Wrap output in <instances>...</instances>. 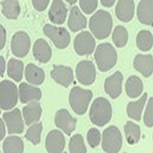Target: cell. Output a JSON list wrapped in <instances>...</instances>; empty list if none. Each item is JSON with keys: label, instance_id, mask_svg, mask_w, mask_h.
<instances>
[{"label": "cell", "instance_id": "obj_1", "mask_svg": "<svg viewBox=\"0 0 153 153\" xmlns=\"http://www.w3.org/2000/svg\"><path fill=\"white\" fill-rule=\"evenodd\" d=\"M113 21L109 12L99 10L91 17L89 26L96 38L101 40L108 37L111 32Z\"/></svg>", "mask_w": 153, "mask_h": 153}, {"label": "cell", "instance_id": "obj_2", "mask_svg": "<svg viewBox=\"0 0 153 153\" xmlns=\"http://www.w3.org/2000/svg\"><path fill=\"white\" fill-rule=\"evenodd\" d=\"M112 113V110L109 102L104 97H97L91 105L89 117L93 124L102 127L109 122Z\"/></svg>", "mask_w": 153, "mask_h": 153}, {"label": "cell", "instance_id": "obj_3", "mask_svg": "<svg viewBox=\"0 0 153 153\" xmlns=\"http://www.w3.org/2000/svg\"><path fill=\"white\" fill-rule=\"evenodd\" d=\"M94 57L99 70L105 72L115 65L117 55L115 49L111 44L103 43L97 46Z\"/></svg>", "mask_w": 153, "mask_h": 153}, {"label": "cell", "instance_id": "obj_4", "mask_svg": "<svg viewBox=\"0 0 153 153\" xmlns=\"http://www.w3.org/2000/svg\"><path fill=\"white\" fill-rule=\"evenodd\" d=\"M92 98V93L91 90L76 86L71 89L70 92V105L76 114H84L87 111Z\"/></svg>", "mask_w": 153, "mask_h": 153}, {"label": "cell", "instance_id": "obj_5", "mask_svg": "<svg viewBox=\"0 0 153 153\" xmlns=\"http://www.w3.org/2000/svg\"><path fill=\"white\" fill-rule=\"evenodd\" d=\"M18 100V89L14 83L3 80L0 84V107L3 110L13 108Z\"/></svg>", "mask_w": 153, "mask_h": 153}, {"label": "cell", "instance_id": "obj_6", "mask_svg": "<svg viewBox=\"0 0 153 153\" xmlns=\"http://www.w3.org/2000/svg\"><path fill=\"white\" fill-rule=\"evenodd\" d=\"M122 137L119 129L115 126H110L103 133L102 148L107 153H117L122 147Z\"/></svg>", "mask_w": 153, "mask_h": 153}, {"label": "cell", "instance_id": "obj_7", "mask_svg": "<svg viewBox=\"0 0 153 153\" xmlns=\"http://www.w3.org/2000/svg\"><path fill=\"white\" fill-rule=\"evenodd\" d=\"M43 31L44 34L52 40L58 49H65L70 44V33L65 28L46 24L43 28Z\"/></svg>", "mask_w": 153, "mask_h": 153}, {"label": "cell", "instance_id": "obj_8", "mask_svg": "<svg viewBox=\"0 0 153 153\" xmlns=\"http://www.w3.org/2000/svg\"><path fill=\"white\" fill-rule=\"evenodd\" d=\"M74 45L75 52L79 55H89L94 51L96 42L89 32L83 31L75 37Z\"/></svg>", "mask_w": 153, "mask_h": 153}, {"label": "cell", "instance_id": "obj_9", "mask_svg": "<svg viewBox=\"0 0 153 153\" xmlns=\"http://www.w3.org/2000/svg\"><path fill=\"white\" fill-rule=\"evenodd\" d=\"M31 41L29 35L24 31H19L14 34L11 42V49L16 57H24L29 51Z\"/></svg>", "mask_w": 153, "mask_h": 153}, {"label": "cell", "instance_id": "obj_10", "mask_svg": "<svg viewBox=\"0 0 153 153\" xmlns=\"http://www.w3.org/2000/svg\"><path fill=\"white\" fill-rule=\"evenodd\" d=\"M76 78L80 83L84 85L92 84L96 78V70L94 64L89 60L81 61L76 69Z\"/></svg>", "mask_w": 153, "mask_h": 153}, {"label": "cell", "instance_id": "obj_11", "mask_svg": "<svg viewBox=\"0 0 153 153\" xmlns=\"http://www.w3.org/2000/svg\"><path fill=\"white\" fill-rule=\"evenodd\" d=\"M3 117L7 125L9 134H21L24 130V123L21 111L18 108L5 112Z\"/></svg>", "mask_w": 153, "mask_h": 153}, {"label": "cell", "instance_id": "obj_12", "mask_svg": "<svg viewBox=\"0 0 153 153\" xmlns=\"http://www.w3.org/2000/svg\"><path fill=\"white\" fill-rule=\"evenodd\" d=\"M76 122V119L71 117L69 112L65 109L58 110L55 117L56 126L68 135H71L75 130Z\"/></svg>", "mask_w": 153, "mask_h": 153}, {"label": "cell", "instance_id": "obj_13", "mask_svg": "<svg viewBox=\"0 0 153 153\" xmlns=\"http://www.w3.org/2000/svg\"><path fill=\"white\" fill-rule=\"evenodd\" d=\"M65 140L62 133L57 130L51 131L45 139V147L49 153H61L64 150Z\"/></svg>", "mask_w": 153, "mask_h": 153}, {"label": "cell", "instance_id": "obj_14", "mask_svg": "<svg viewBox=\"0 0 153 153\" xmlns=\"http://www.w3.org/2000/svg\"><path fill=\"white\" fill-rule=\"evenodd\" d=\"M51 76L57 83L65 87H68L73 81V71L71 68L63 65H53Z\"/></svg>", "mask_w": 153, "mask_h": 153}, {"label": "cell", "instance_id": "obj_15", "mask_svg": "<svg viewBox=\"0 0 153 153\" xmlns=\"http://www.w3.org/2000/svg\"><path fill=\"white\" fill-rule=\"evenodd\" d=\"M123 76L120 71L107 78L104 83V89L107 94L112 99L118 97L122 92V82Z\"/></svg>", "mask_w": 153, "mask_h": 153}, {"label": "cell", "instance_id": "obj_16", "mask_svg": "<svg viewBox=\"0 0 153 153\" xmlns=\"http://www.w3.org/2000/svg\"><path fill=\"white\" fill-rule=\"evenodd\" d=\"M67 13V7L63 1L54 0L49 10V19L54 24H62L66 19Z\"/></svg>", "mask_w": 153, "mask_h": 153}, {"label": "cell", "instance_id": "obj_17", "mask_svg": "<svg viewBox=\"0 0 153 153\" xmlns=\"http://www.w3.org/2000/svg\"><path fill=\"white\" fill-rule=\"evenodd\" d=\"M134 67L144 76L148 78L153 73V58L151 54H138L134 58Z\"/></svg>", "mask_w": 153, "mask_h": 153}, {"label": "cell", "instance_id": "obj_18", "mask_svg": "<svg viewBox=\"0 0 153 153\" xmlns=\"http://www.w3.org/2000/svg\"><path fill=\"white\" fill-rule=\"evenodd\" d=\"M134 9L135 5L133 1H118L115 7V14L118 19L127 23L133 18Z\"/></svg>", "mask_w": 153, "mask_h": 153}, {"label": "cell", "instance_id": "obj_19", "mask_svg": "<svg viewBox=\"0 0 153 153\" xmlns=\"http://www.w3.org/2000/svg\"><path fill=\"white\" fill-rule=\"evenodd\" d=\"M33 56L40 62H48L52 56V50L49 44L45 39L39 38L35 42L33 48Z\"/></svg>", "mask_w": 153, "mask_h": 153}, {"label": "cell", "instance_id": "obj_20", "mask_svg": "<svg viewBox=\"0 0 153 153\" xmlns=\"http://www.w3.org/2000/svg\"><path fill=\"white\" fill-rule=\"evenodd\" d=\"M68 26L73 32H78L87 26V19L82 14L77 6L71 8L68 19Z\"/></svg>", "mask_w": 153, "mask_h": 153}, {"label": "cell", "instance_id": "obj_21", "mask_svg": "<svg viewBox=\"0 0 153 153\" xmlns=\"http://www.w3.org/2000/svg\"><path fill=\"white\" fill-rule=\"evenodd\" d=\"M139 21L143 24L153 25V1L143 0L139 2L137 9Z\"/></svg>", "mask_w": 153, "mask_h": 153}, {"label": "cell", "instance_id": "obj_22", "mask_svg": "<svg viewBox=\"0 0 153 153\" xmlns=\"http://www.w3.org/2000/svg\"><path fill=\"white\" fill-rule=\"evenodd\" d=\"M19 91L20 100L22 103L38 101L42 97V92L40 89L26 83H22L19 85Z\"/></svg>", "mask_w": 153, "mask_h": 153}, {"label": "cell", "instance_id": "obj_23", "mask_svg": "<svg viewBox=\"0 0 153 153\" xmlns=\"http://www.w3.org/2000/svg\"><path fill=\"white\" fill-rule=\"evenodd\" d=\"M42 113V108L38 102H32L25 106L23 109V113L27 125L38 122Z\"/></svg>", "mask_w": 153, "mask_h": 153}, {"label": "cell", "instance_id": "obj_24", "mask_svg": "<svg viewBox=\"0 0 153 153\" xmlns=\"http://www.w3.org/2000/svg\"><path fill=\"white\" fill-rule=\"evenodd\" d=\"M25 76L30 83L39 85L45 80V73L41 68L36 66L33 63H29L26 68Z\"/></svg>", "mask_w": 153, "mask_h": 153}, {"label": "cell", "instance_id": "obj_25", "mask_svg": "<svg viewBox=\"0 0 153 153\" xmlns=\"http://www.w3.org/2000/svg\"><path fill=\"white\" fill-rule=\"evenodd\" d=\"M143 85L140 79L135 75L130 76L126 83V91L128 96L131 98H136L141 94Z\"/></svg>", "mask_w": 153, "mask_h": 153}, {"label": "cell", "instance_id": "obj_26", "mask_svg": "<svg viewBox=\"0 0 153 153\" xmlns=\"http://www.w3.org/2000/svg\"><path fill=\"white\" fill-rule=\"evenodd\" d=\"M148 95L144 93L140 99L135 102H131L127 107V113L130 118L137 121L140 120L141 113L147 99Z\"/></svg>", "mask_w": 153, "mask_h": 153}, {"label": "cell", "instance_id": "obj_27", "mask_svg": "<svg viewBox=\"0 0 153 153\" xmlns=\"http://www.w3.org/2000/svg\"><path fill=\"white\" fill-rule=\"evenodd\" d=\"M4 153H23L24 143L18 136H9L4 141Z\"/></svg>", "mask_w": 153, "mask_h": 153}, {"label": "cell", "instance_id": "obj_28", "mask_svg": "<svg viewBox=\"0 0 153 153\" xmlns=\"http://www.w3.org/2000/svg\"><path fill=\"white\" fill-rule=\"evenodd\" d=\"M24 63L18 59L11 58L7 65V74L8 76L16 82L21 81L23 78Z\"/></svg>", "mask_w": 153, "mask_h": 153}, {"label": "cell", "instance_id": "obj_29", "mask_svg": "<svg viewBox=\"0 0 153 153\" xmlns=\"http://www.w3.org/2000/svg\"><path fill=\"white\" fill-rule=\"evenodd\" d=\"M2 12L8 19H16L19 16L21 8L18 1L8 0L1 2Z\"/></svg>", "mask_w": 153, "mask_h": 153}, {"label": "cell", "instance_id": "obj_30", "mask_svg": "<svg viewBox=\"0 0 153 153\" xmlns=\"http://www.w3.org/2000/svg\"><path fill=\"white\" fill-rule=\"evenodd\" d=\"M136 44L138 48L143 52L150 50L153 45L152 34L148 30H142L138 34L136 37Z\"/></svg>", "mask_w": 153, "mask_h": 153}, {"label": "cell", "instance_id": "obj_31", "mask_svg": "<svg viewBox=\"0 0 153 153\" xmlns=\"http://www.w3.org/2000/svg\"><path fill=\"white\" fill-rule=\"evenodd\" d=\"M127 142L130 144H136L140 137V128L132 122H128L124 127Z\"/></svg>", "mask_w": 153, "mask_h": 153}, {"label": "cell", "instance_id": "obj_32", "mask_svg": "<svg viewBox=\"0 0 153 153\" xmlns=\"http://www.w3.org/2000/svg\"><path fill=\"white\" fill-rule=\"evenodd\" d=\"M112 38L113 43L117 47H124L128 40V31L124 27L118 26L115 28Z\"/></svg>", "mask_w": 153, "mask_h": 153}, {"label": "cell", "instance_id": "obj_33", "mask_svg": "<svg viewBox=\"0 0 153 153\" xmlns=\"http://www.w3.org/2000/svg\"><path fill=\"white\" fill-rule=\"evenodd\" d=\"M69 150L70 153H86L87 150L81 135L76 134L71 138Z\"/></svg>", "mask_w": 153, "mask_h": 153}, {"label": "cell", "instance_id": "obj_34", "mask_svg": "<svg viewBox=\"0 0 153 153\" xmlns=\"http://www.w3.org/2000/svg\"><path fill=\"white\" fill-rule=\"evenodd\" d=\"M42 130V123L34 124L27 131L25 137L33 144L36 145L40 143V135Z\"/></svg>", "mask_w": 153, "mask_h": 153}, {"label": "cell", "instance_id": "obj_35", "mask_svg": "<svg viewBox=\"0 0 153 153\" xmlns=\"http://www.w3.org/2000/svg\"><path fill=\"white\" fill-rule=\"evenodd\" d=\"M87 139L88 143L91 148L97 146L101 140V135L99 131L96 128H91L87 133Z\"/></svg>", "mask_w": 153, "mask_h": 153}, {"label": "cell", "instance_id": "obj_36", "mask_svg": "<svg viewBox=\"0 0 153 153\" xmlns=\"http://www.w3.org/2000/svg\"><path fill=\"white\" fill-rule=\"evenodd\" d=\"M144 123L149 127L153 126V97H151L148 102L144 115Z\"/></svg>", "mask_w": 153, "mask_h": 153}, {"label": "cell", "instance_id": "obj_37", "mask_svg": "<svg viewBox=\"0 0 153 153\" xmlns=\"http://www.w3.org/2000/svg\"><path fill=\"white\" fill-rule=\"evenodd\" d=\"M98 2L97 0L91 1H85V0H80L79 1L81 8L86 14H90L97 8Z\"/></svg>", "mask_w": 153, "mask_h": 153}, {"label": "cell", "instance_id": "obj_38", "mask_svg": "<svg viewBox=\"0 0 153 153\" xmlns=\"http://www.w3.org/2000/svg\"><path fill=\"white\" fill-rule=\"evenodd\" d=\"M50 1L45 0V1H38V0H33L32 1V4L33 6L35 9L39 11H42L45 10L49 4Z\"/></svg>", "mask_w": 153, "mask_h": 153}, {"label": "cell", "instance_id": "obj_39", "mask_svg": "<svg viewBox=\"0 0 153 153\" xmlns=\"http://www.w3.org/2000/svg\"><path fill=\"white\" fill-rule=\"evenodd\" d=\"M1 49L2 50L5 45L6 40V30L2 25H1Z\"/></svg>", "mask_w": 153, "mask_h": 153}, {"label": "cell", "instance_id": "obj_40", "mask_svg": "<svg viewBox=\"0 0 153 153\" xmlns=\"http://www.w3.org/2000/svg\"><path fill=\"white\" fill-rule=\"evenodd\" d=\"M0 130H1V140H2L3 139L4 137H5L6 134L5 127L4 124V123L2 121V120H0Z\"/></svg>", "mask_w": 153, "mask_h": 153}, {"label": "cell", "instance_id": "obj_41", "mask_svg": "<svg viewBox=\"0 0 153 153\" xmlns=\"http://www.w3.org/2000/svg\"><path fill=\"white\" fill-rule=\"evenodd\" d=\"M1 76H3L5 70V61L3 56H1Z\"/></svg>", "mask_w": 153, "mask_h": 153}, {"label": "cell", "instance_id": "obj_42", "mask_svg": "<svg viewBox=\"0 0 153 153\" xmlns=\"http://www.w3.org/2000/svg\"><path fill=\"white\" fill-rule=\"evenodd\" d=\"M101 2L103 6H104L105 7H110L114 5V4L115 2V1H112V0H111V1L102 0V1H101Z\"/></svg>", "mask_w": 153, "mask_h": 153}, {"label": "cell", "instance_id": "obj_43", "mask_svg": "<svg viewBox=\"0 0 153 153\" xmlns=\"http://www.w3.org/2000/svg\"><path fill=\"white\" fill-rule=\"evenodd\" d=\"M67 2H68V3L73 4L76 3V1H67Z\"/></svg>", "mask_w": 153, "mask_h": 153}, {"label": "cell", "instance_id": "obj_44", "mask_svg": "<svg viewBox=\"0 0 153 153\" xmlns=\"http://www.w3.org/2000/svg\"><path fill=\"white\" fill-rule=\"evenodd\" d=\"M66 153V152H65V153Z\"/></svg>", "mask_w": 153, "mask_h": 153}, {"label": "cell", "instance_id": "obj_45", "mask_svg": "<svg viewBox=\"0 0 153 153\" xmlns=\"http://www.w3.org/2000/svg\"></svg>", "mask_w": 153, "mask_h": 153}]
</instances>
